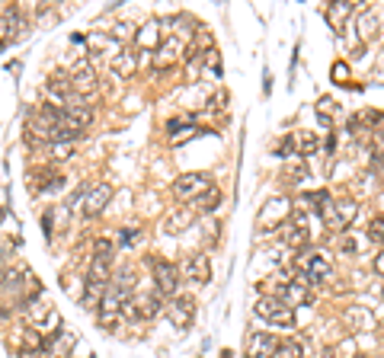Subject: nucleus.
Wrapping results in <instances>:
<instances>
[{"label":"nucleus","instance_id":"f257e3e1","mask_svg":"<svg viewBox=\"0 0 384 358\" xmlns=\"http://www.w3.org/2000/svg\"><path fill=\"white\" fill-rule=\"evenodd\" d=\"M23 317H26L29 330L42 333V336L58 326V310L51 307V301L49 297H42V295L26 297V301H23Z\"/></svg>","mask_w":384,"mask_h":358},{"label":"nucleus","instance_id":"f03ea898","mask_svg":"<svg viewBox=\"0 0 384 358\" xmlns=\"http://www.w3.org/2000/svg\"><path fill=\"white\" fill-rule=\"evenodd\" d=\"M295 266H298V272L311 285H323L333 278V259H330L327 253H321V249H304V253H298L295 256Z\"/></svg>","mask_w":384,"mask_h":358},{"label":"nucleus","instance_id":"7ed1b4c3","mask_svg":"<svg viewBox=\"0 0 384 358\" xmlns=\"http://www.w3.org/2000/svg\"><path fill=\"white\" fill-rule=\"evenodd\" d=\"M256 317L266 320L269 326H282V330L295 326V310L288 307L282 297H275V295L259 297V301H256Z\"/></svg>","mask_w":384,"mask_h":358},{"label":"nucleus","instance_id":"20e7f679","mask_svg":"<svg viewBox=\"0 0 384 358\" xmlns=\"http://www.w3.org/2000/svg\"><path fill=\"white\" fill-rule=\"evenodd\" d=\"M359 214V205L352 199H340V202H330L327 208L321 211V221H323V228L330 230H346L356 221Z\"/></svg>","mask_w":384,"mask_h":358},{"label":"nucleus","instance_id":"39448f33","mask_svg":"<svg viewBox=\"0 0 384 358\" xmlns=\"http://www.w3.org/2000/svg\"><path fill=\"white\" fill-rule=\"evenodd\" d=\"M211 189V176L209 173H182L173 183V195L180 202H196L199 195H205Z\"/></svg>","mask_w":384,"mask_h":358},{"label":"nucleus","instance_id":"423d86ee","mask_svg":"<svg viewBox=\"0 0 384 358\" xmlns=\"http://www.w3.org/2000/svg\"><path fill=\"white\" fill-rule=\"evenodd\" d=\"M61 128L68 131V135H74V138H80L87 128H90V122H93V109L90 106H61Z\"/></svg>","mask_w":384,"mask_h":358},{"label":"nucleus","instance_id":"0eeeda50","mask_svg":"<svg viewBox=\"0 0 384 358\" xmlns=\"http://www.w3.org/2000/svg\"><path fill=\"white\" fill-rule=\"evenodd\" d=\"M151 272H154L157 295H161V297H176V291H180V268L170 266V262H163V259H154Z\"/></svg>","mask_w":384,"mask_h":358},{"label":"nucleus","instance_id":"6e6552de","mask_svg":"<svg viewBox=\"0 0 384 358\" xmlns=\"http://www.w3.org/2000/svg\"><path fill=\"white\" fill-rule=\"evenodd\" d=\"M182 51H186V42H182L180 35H167V42H161V45L154 49V70L173 68L182 58Z\"/></svg>","mask_w":384,"mask_h":358},{"label":"nucleus","instance_id":"1a4fd4ad","mask_svg":"<svg viewBox=\"0 0 384 358\" xmlns=\"http://www.w3.org/2000/svg\"><path fill=\"white\" fill-rule=\"evenodd\" d=\"M180 272L189 278L192 285H205L211 278V259L205 253H192V256H186L182 259V266H180Z\"/></svg>","mask_w":384,"mask_h":358},{"label":"nucleus","instance_id":"9d476101","mask_svg":"<svg viewBox=\"0 0 384 358\" xmlns=\"http://www.w3.org/2000/svg\"><path fill=\"white\" fill-rule=\"evenodd\" d=\"M128 314L138 320H154V317H161V310H163V297L154 291V295H138L132 297V304H128Z\"/></svg>","mask_w":384,"mask_h":358},{"label":"nucleus","instance_id":"9b49d317","mask_svg":"<svg viewBox=\"0 0 384 358\" xmlns=\"http://www.w3.org/2000/svg\"><path fill=\"white\" fill-rule=\"evenodd\" d=\"M167 317L176 330H189L192 320H196V304H192V297H173V304L167 307Z\"/></svg>","mask_w":384,"mask_h":358},{"label":"nucleus","instance_id":"f8f14e48","mask_svg":"<svg viewBox=\"0 0 384 358\" xmlns=\"http://www.w3.org/2000/svg\"><path fill=\"white\" fill-rule=\"evenodd\" d=\"M342 323L349 333H368L375 330V317H371L368 307H359V304H349V307L342 310Z\"/></svg>","mask_w":384,"mask_h":358},{"label":"nucleus","instance_id":"ddd939ff","mask_svg":"<svg viewBox=\"0 0 384 358\" xmlns=\"http://www.w3.org/2000/svg\"><path fill=\"white\" fill-rule=\"evenodd\" d=\"M275 297H282V301H285L292 310H295V307H304V304L314 301V295L307 291V285H301L298 278H288V282L279 288V295H275Z\"/></svg>","mask_w":384,"mask_h":358},{"label":"nucleus","instance_id":"4468645a","mask_svg":"<svg viewBox=\"0 0 384 358\" xmlns=\"http://www.w3.org/2000/svg\"><path fill=\"white\" fill-rule=\"evenodd\" d=\"M292 214V202L285 199V195H279V199H269L263 205V211H259V228H266V224H279L282 218H288Z\"/></svg>","mask_w":384,"mask_h":358},{"label":"nucleus","instance_id":"2eb2a0df","mask_svg":"<svg viewBox=\"0 0 384 358\" xmlns=\"http://www.w3.org/2000/svg\"><path fill=\"white\" fill-rule=\"evenodd\" d=\"M275 352H279V339L266 333H253L247 342V358H275Z\"/></svg>","mask_w":384,"mask_h":358},{"label":"nucleus","instance_id":"dca6fc26","mask_svg":"<svg viewBox=\"0 0 384 358\" xmlns=\"http://www.w3.org/2000/svg\"><path fill=\"white\" fill-rule=\"evenodd\" d=\"M109 199H112V186H109V183H97V186H93L90 192L84 195V214H87V218L99 214Z\"/></svg>","mask_w":384,"mask_h":358},{"label":"nucleus","instance_id":"f3484780","mask_svg":"<svg viewBox=\"0 0 384 358\" xmlns=\"http://www.w3.org/2000/svg\"><path fill=\"white\" fill-rule=\"evenodd\" d=\"M23 29H26V20H23L20 10H4V13H0V42L20 39Z\"/></svg>","mask_w":384,"mask_h":358},{"label":"nucleus","instance_id":"a211bd4d","mask_svg":"<svg viewBox=\"0 0 384 358\" xmlns=\"http://www.w3.org/2000/svg\"><path fill=\"white\" fill-rule=\"evenodd\" d=\"M279 240L285 243V247H292V249H298V253H304L307 243H311V234H307V230H301V228H295L292 221H288V224H282V228H279Z\"/></svg>","mask_w":384,"mask_h":358},{"label":"nucleus","instance_id":"6ab92c4d","mask_svg":"<svg viewBox=\"0 0 384 358\" xmlns=\"http://www.w3.org/2000/svg\"><path fill=\"white\" fill-rule=\"evenodd\" d=\"M70 83H74V97L87 99L90 93H97V70L84 64V68H80L74 77H70Z\"/></svg>","mask_w":384,"mask_h":358},{"label":"nucleus","instance_id":"aec40b11","mask_svg":"<svg viewBox=\"0 0 384 358\" xmlns=\"http://www.w3.org/2000/svg\"><path fill=\"white\" fill-rule=\"evenodd\" d=\"M352 10H356V7H352L349 0H333V4L323 10V16H327V23L336 29V32H340V29H346V20L352 16Z\"/></svg>","mask_w":384,"mask_h":358},{"label":"nucleus","instance_id":"412c9836","mask_svg":"<svg viewBox=\"0 0 384 358\" xmlns=\"http://www.w3.org/2000/svg\"><path fill=\"white\" fill-rule=\"evenodd\" d=\"M135 70H138V55L135 51H119V55L112 58V74L119 77V80H128Z\"/></svg>","mask_w":384,"mask_h":358},{"label":"nucleus","instance_id":"4be33fe9","mask_svg":"<svg viewBox=\"0 0 384 358\" xmlns=\"http://www.w3.org/2000/svg\"><path fill=\"white\" fill-rule=\"evenodd\" d=\"M192 218H196V208H176V211L167 218V224H163V228H167V234H180L182 228H189V224H192Z\"/></svg>","mask_w":384,"mask_h":358},{"label":"nucleus","instance_id":"5701e85b","mask_svg":"<svg viewBox=\"0 0 384 358\" xmlns=\"http://www.w3.org/2000/svg\"><path fill=\"white\" fill-rule=\"evenodd\" d=\"M106 288L109 285H103V282H93V278H87V285H84V297H80V304L84 307H99L103 304V297H106Z\"/></svg>","mask_w":384,"mask_h":358},{"label":"nucleus","instance_id":"b1692460","mask_svg":"<svg viewBox=\"0 0 384 358\" xmlns=\"http://www.w3.org/2000/svg\"><path fill=\"white\" fill-rule=\"evenodd\" d=\"M87 278L109 285L112 282V259H99V256H93V259H90V276H87Z\"/></svg>","mask_w":384,"mask_h":358},{"label":"nucleus","instance_id":"393cba45","mask_svg":"<svg viewBox=\"0 0 384 358\" xmlns=\"http://www.w3.org/2000/svg\"><path fill=\"white\" fill-rule=\"evenodd\" d=\"M221 199H224V195H221V189H218V186H211L209 192H205V195H199V199L192 202V205H196V211H202V214H211V211H215L218 205H221Z\"/></svg>","mask_w":384,"mask_h":358},{"label":"nucleus","instance_id":"a878e982","mask_svg":"<svg viewBox=\"0 0 384 358\" xmlns=\"http://www.w3.org/2000/svg\"><path fill=\"white\" fill-rule=\"evenodd\" d=\"M365 243H368V237H365V234H352V230H349V234H342V240H340V253L349 259V256H356Z\"/></svg>","mask_w":384,"mask_h":358},{"label":"nucleus","instance_id":"bb28decb","mask_svg":"<svg viewBox=\"0 0 384 358\" xmlns=\"http://www.w3.org/2000/svg\"><path fill=\"white\" fill-rule=\"evenodd\" d=\"M321 147V138L314 131H295V151L298 154H314Z\"/></svg>","mask_w":384,"mask_h":358},{"label":"nucleus","instance_id":"cd10ccee","mask_svg":"<svg viewBox=\"0 0 384 358\" xmlns=\"http://www.w3.org/2000/svg\"><path fill=\"white\" fill-rule=\"evenodd\" d=\"M70 345H74V333H70V330H58V336L49 342V349L61 358V355H68V352H70Z\"/></svg>","mask_w":384,"mask_h":358},{"label":"nucleus","instance_id":"c85d7f7f","mask_svg":"<svg viewBox=\"0 0 384 358\" xmlns=\"http://www.w3.org/2000/svg\"><path fill=\"white\" fill-rule=\"evenodd\" d=\"M275 358H304V342L301 339H285V342H279Z\"/></svg>","mask_w":384,"mask_h":358},{"label":"nucleus","instance_id":"c756f323","mask_svg":"<svg viewBox=\"0 0 384 358\" xmlns=\"http://www.w3.org/2000/svg\"><path fill=\"white\" fill-rule=\"evenodd\" d=\"M365 237H368V243H381V247H384V214H375V218L368 221Z\"/></svg>","mask_w":384,"mask_h":358},{"label":"nucleus","instance_id":"7c9ffc66","mask_svg":"<svg viewBox=\"0 0 384 358\" xmlns=\"http://www.w3.org/2000/svg\"><path fill=\"white\" fill-rule=\"evenodd\" d=\"M112 253H116V243H112L109 237H97V240H93V256H99V259H112Z\"/></svg>","mask_w":384,"mask_h":358},{"label":"nucleus","instance_id":"2f4dec72","mask_svg":"<svg viewBox=\"0 0 384 358\" xmlns=\"http://www.w3.org/2000/svg\"><path fill=\"white\" fill-rule=\"evenodd\" d=\"M307 202H311L317 211H323V208H327L333 199H330V192H323V189H321V192H311V195H307Z\"/></svg>","mask_w":384,"mask_h":358},{"label":"nucleus","instance_id":"473e14b6","mask_svg":"<svg viewBox=\"0 0 384 358\" xmlns=\"http://www.w3.org/2000/svg\"><path fill=\"white\" fill-rule=\"evenodd\" d=\"M112 39L128 42V39H132V26H128V23H116V29H112Z\"/></svg>","mask_w":384,"mask_h":358},{"label":"nucleus","instance_id":"72a5a7b5","mask_svg":"<svg viewBox=\"0 0 384 358\" xmlns=\"http://www.w3.org/2000/svg\"><path fill=\"white\" fill-rule=\"evenodd\" d=\"M359 26H362V29H359V32H362V39H368V35L375 32V16H362V23H359Z\"/></svg>","mask_w":384,"mask_h":358},{"label":"nucleus","instance_id":"f704fd0d","mask_svg":"<svg viewBox=\"0 0 384 358\" xmlns=\"http://www.w3.org/2000/svg\"><path fill=\"white\" fill-rule=\"evenodd\" d=\"M333 77H336V83H346V77H349V68H346L342 61H336V64H333Z\"/></svg>","mask_w":384,"mask_h":358},{"label":"nucleus","instance_id":"c9c22d12","mask_svg":"<svg viewBox=\"0 0 384 358\" xmlns=\"http://www.w3.org/2000/svg\"><path fill=\"white\" fill-rule=\"evenodd\" d=\"M371 272H375V276H384V249H378V256L371 259Z\"/></svg>","mask_w":384,"mask_h":358},{"label":"nucleus","instance_id":"e433bc0d","mask_svg":"<svg viewBox=\"0 0 384 358\" xmlns=\"http://www.w3.org/2000/svg\"><path fill=\"white\" fill-rule=\"evenodd\" d=\"M154 39H157V32H154V23L147 26V32H138V42H141V45H154Z\"/></svg>","mask_w":384,"mask_h":358},{"label":"nucleus","instance_id":"4c0bfd02","mask_svg":"<svg viewBox=\"0 0 384 358\" xmlns=\"http://www.w3.org/2000/svg\"><path fill=\"white\" fill-rule=\"evenodd\" d=\"M122 243H138V230H122Z\"/></svg>","mask_w":384,"mask_h":358},{"label":"nucleus","instance_id":"58836bf2","mask_svg":"<svg viewBox=\"0 0 384 358\" xmlns=\"http://www.w3.org/2000/svg\"><path fill=\"white\" fill-rule=\"evenodd\" d=\"M317 358H336V349H330V345H323V349L317 352Z\"/></svg>","mask_w":384,"mask_h":358}]
</instances>
